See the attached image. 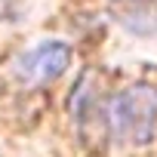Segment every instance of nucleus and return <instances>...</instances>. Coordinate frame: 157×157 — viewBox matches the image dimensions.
Instances as JSON below:
<instances>
[{
  "label": "nucleus",
  "mask_w": 157,
  "mask_h": 157,
  "mask_svg": "<svg viewBox=\"0 0 157 157\" xmlns=\"http://www.w3.org/2000/svg\"><path fill=\"white\" fill-rule=\"evenodd\" d=\"M68 65H71V46L49 40V43H40L34 52L25 56L22 77L31 83H49V80H56V77H62L68 71Z\"/></svg>",
  "instance_id": "2"
},
{
  "label": "nucleus",
  "mask_w": 157,
  "mask_h": 157,
  "mask_svg": "<svg viewBox=\"0 0 157 157\" xmlns=\"http://www.w3.org/2000/svg\"><path fill=\"white\" fill-rule=\"evenodd\" d=\"M111 123L120 139L136 145H148L157 126V90L148 83H136L111 102Z\"/></svg>",
  "instance_id": "1"
}]
</instances>
